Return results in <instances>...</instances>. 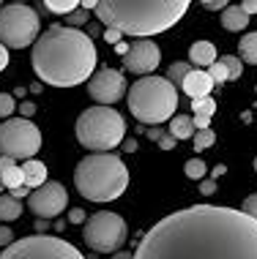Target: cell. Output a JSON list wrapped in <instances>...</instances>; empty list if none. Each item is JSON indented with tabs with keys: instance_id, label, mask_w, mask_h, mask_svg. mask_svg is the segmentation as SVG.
<instances>
[{
	"instance_id": "obj_1",
	"label": "cell",
	"mask_w": 257,
	"mask_h": 259,
	"mask_svg": "<svg viewBox=\"0 0 257 259\" xmlns=\"http://www.w3.org/2000/svg\"><path fill=\"white\" fill-rule=\"evenodd\" d=\"M134 259H257V221L235 207L192 205L156 221Z\"/></svg>"
},
{
	"instance_id": "obj_2",
	"label": "cell",
	"mask_w": 257,
	"mask_h": 259,
	"mask_svg": "<svg viewBox=\"0 0 257 259\" xmlns=\"http://www.w3.org/2000/svg\"><path fill=\"white\" fill-rule=\"evenodd\" d=\"M96 44L77 27L52 25L36 38L30 52L33 71L52 88H77L96 74Z\"/></svg>"
},
{
	"instance_id": "obj_3",
	"label": "cell",
	"mask_w": 257,
	"mask_h": 259,
	"mask_svg": "<svg viewBox=\"0 0 257 259\" xmlns=\"http://www.w3.org/2000/svg\"><path fill=\"white\" fill-rule=\"evenodd\" d=\"M186 9H189L186 0H167V3H159V0H151V3L104 0V3H96V17L101 19L104 27H113L121 36H134L140 41L172 27L186 14Z\"/></svg>"
},
{
	"instance_id": "obj_4",
	"label": "cell",
	"mask_w": 257,
	"mask_h": 259,
	"mask_svg": "<svg viewBox=\"0 0 257 259\" xmlns=\"http://www.w3.org/2000/svg\"><path fill=\"white\" fill-rule=\"evenodd\" d=\"M74 186L90 202H113L129 188V169L115 153H90L74 169Z\"/></svg>"
},
{
	"instance_id": "obj_5",
	"label": "cell",
	"mask_w": 257,
	"mask_h": 259,
	"mask_svg": "<svg viewBox=\"0 0 257 259\" xmlns=\"http://www.w3.org/2000/svg\"><path fill=\"white\" fill-rule=\"evenodd\" d=\"M178 90L167 76H142L129 88V112L142 125H162L175 117Z\"/></svg>"
},
{
	"instance_id": "obj_6",
	"label": "cell",
	"mask_w": 257,
	"mask_h": 259,
	"mask_svg": "<svg viewBox=\"0 0 257 259\" xmlns=\"http://www.w3.org/2000/svg\"><path fill=\"white\" fill-rule=\"evenodd\" d=\"M74 131L82 148L93 153H113V148H118L126 137V123L113 107H90L77 117Z\"/></svg>"
},
{
	"instance_id": "obj_7",
	"label": "cell",
	"mask_w": 257,
	"mask_h": 259,
	"mask_svg": "<svg viewBox=\"0 0 257 259\" xmlns=\"http://www.w3.org/2000/svg\"><path fill=\"white\" fill-rule=\"evenodd\" d=\"M39 14L27 3H9L0 9V44L6 50H25L39 38Z\"/></svg>"
},
{
	"instance_id": "obj_8",
	"label": "cell",
	"mask_w": 257,
	"mask_h": 259,
	"mask_svg": "<svg viewBox=\"0 0 257 259\" xmlns=\"http://www.w3.org/2000/svg\"><path fill=\"white\" fill-rule=\"evenodd\" d=\"M0 259H85L77 246L55 235H30L14 240Z\"/></svg>"
},
{
	"instance_id": "obj_9",
	"label": "cell",
	"mask_w": 257,
	"mask_h": 259,
	"mask_svg": "<svg viewBox=\"0 0 257 259\" xmlns=\"http://www.w3.org/2000/svg\"><path fill=\"white\" fill-rule=\"evenodd\" d=\"M41 150V131L33 120L25 117H9L0 123V156L30 161Z\"/></svg>"
},
{
	"instance_id": "obj_10",
	"label": "cell",
	"mask_w": 257,
	"mask_h": 259,
	"mask_svg": "<svg viewBox=\"0 0 257 259\" xmlns=\"http://www.w3.org/2000/svg\"><path fill=\"white\" fill-rule=\"evenodd\" d=\"M82 237H85V246L99 251V254H109V251L118 254V248L126 243V221L118 213L101 210V213H93L85 221Z\"/></svg>"
},
{
	"instance_id": "obj_11",
	"label": "cell",
	"mask_w": 257,
	"mask_h": 259,
	"mask_svg": "<svg viewBox=\"0 0 257 259\" xmlns=\"http://www.w3.org/2000/svg\"><path fill=\"white\" fill-rule=\"evenodd\" d=\"M66 205H68V194L63 183H58V180H47L44 186L30 191V197H27L30 213H36V219H44V221L60 215L66 210Z\"/></svg>"
},
{
	"instance_id": "obj_12",
	"label": "cell",
	"mask_w": 257,
	"mask_h": 259,
	"mask_svg": "<svg viewBox=\"0 0 257 259\" xmlns=\"http://www.w3.org/2000/svg\"><path fill=\"white\" fill-rule=\"evenodd\" d=\"M88 93L93 101H99V107H109V104L121 101L126 96V76L118 68H99L88 79Z\"/></svg>"
},
{
	"instance_id": "obj_13",
	"label": "cell",
	"mask_w": 257,
	"mask_h": 259,
	"mask_svg": "<svg viewBox=\"0 0 257 259\" xmlns=\"http://www.w3.org/2000/svg\"><path fill=\"white\" fill-rule=\"evenodd\" d=\"M159 63H162V50H159V47H156L151 38L131 41L129 52L123 55V66H126L131 74L151 76V71H154Z\"/></svg>"
},
{
	"instance_id": "obj_14",
	"label": "cell",
	"mask_w": 257,
	"mask_h": 259,
	"mask_svg": "<svg viewBox=\"0 0 257 259\" xmlns=\"http://www.w3.org/2000/svg\"><path fill=\"white\" fill-rule=\"evenodd\" d=\"M183 93L189 96L192 101H197V99H208L211 96V90H213V82H211V76H208V71H203V68H194V71L183 79Z\"/></svg>"
},
{
	"instance_id": "obj_15",
	"label": "cell",
	"mask_w": 257,
	"mask_h": 259,
	"mask_svg": "<svg viewBox=\"0 0 257 259\" xmlns=\"http://www.w3.org/2000/svg\"><path fill=\"white\" fill-rule=\"evenodd\" d=\"M189 60H192V68H203V71H208V68L216 63V47L211 44V41H194V44L189 47Z\"/></svg>"
},
{
	"instance_id": "obj_16",
	"label": "cell",
	"mask_w": 257,
	"mask_h": 259,
	"mask_svg": "<svg viewBox=\"0 0 257 259\" xmlns=\"http://www.w3.org/2000/svg\"><path fill=\"white\" fill-rule=\"evenodd\" d=\"M22 175H25V188H30V191H36V188H41L47 183V166L44 161H25L22 164Z\"/></svg>"
},
{
	"instance_id": "obj_17",
	"label": "cell",
	"mask_w": 257,
	"mask_h": 259,
	"mask_svg": "<svg viewBox=\"0 0 257 259\" xmlns=\"http://www.w3.org/2000/svg\"><path fill=\"white\" fill-rule=\"evenodd\" d=\"M249 25V17L244 11H241V6H227L225 11H222V27L230 33H238V30H246Z\"/></svg>"
},
{
	"instance_id": "obj_18",
	"label": "cell",
	"mask_w": 257,
	"mask_h": 259,
	"mask_svg": "<svg viewBox=\"0 0 257 259\" xmlns=\"http://www.w3.org/2000/svg\"><path fill=\"white\" fill-rule=\"evenodd\" d=\"M167 134L175 137V142H180V139H192L197 134V128H194V120L189 115H175L167 125Z\"/></svg>"
},
{
	"instance_id": "obj_19",
	"label": "cell",
	"mask_w": 257,
	"mask_h": 259,
	"mask_svg": "<svg viewBox=\"0 0 257 259\" xmlns=\"http://www.w3.org/2000/svg\"><path fill=\"white\" fill-rule=\"evenodd\" d=\"M22 215V199H14L11 194H0V221H17Z\"/></svg>"
},
{
	"instance_id": "obj_20",
	"label": "cell",
	"mask_w": 257,
	"mask_h": 259,
	"mask_svg": "<svg viewBox=\"0 0 257 259\" xmlns=\"http://www.w3.org/2000/svg\"><path fill=\"white\" fill-rule=\"evenodd\" d=\"M238 52H241V60L244 63L257 66V33H246V36L238 41Z\"/></svg>"
},
{
	"instance_id": "obj_21",
	"label": "cell",
	"mask_w": 257,
	"mask_h": 259,
	"mask_svg": "<svg viewBox=\"0 0 257 259\" xmlns=\"http://www.w3.org/2000/svg\"><path fill=\"white\" fill-rule=\"evenodd\" d=\"M0 186H3L6 188V191H9V194H14V191H17V188H22L25 186V175H22V166H11V169L9 172H6V175H0Z\"/></svg>"
},
{
	"instance_id": "obj_22",
	"label": "cell",
	"mask_w": 257,
	"mask_h": 259,
	"mask_svg": "<svg viewBox=\"0 0 257 259\" xmlns=\"http://www.w3.org/2000/svg\"><path fill=\"white\" fill-rule=\"evenodd\" d=\"M80 6H82L80 0H47L44 9L52 11V14H74Z\"/></svg>"
},
{
	"instance_id": "obj_23",
	"label": "cell",
	"mask_w": 257,
	"mask_h": 259,
	"mask_svg": "<svg viewBox=\"0 0 257 259\" xmlns=\"http://www.w3.org/2000/svg\"><path fill=\"white\" fill-rule=\"evenodd\" d=\"M194 71L192 63H172L170 71H167V79L172 82V85H183V79Z\"/></svg>"
},
{
	"instance_id": "obj_24",
	"label": "cell",
	"mask_w": 257,
	"mask_h": 259,
	"mask_svg": "<svg viewBox=\"0 0 257 259\" xmlns=\"http://www.w3.org/2000/svg\"><path fill=\"white\" fill-rule=\"evenodd\" d=\"M219 63L227 68V82H235V79L241 76V71H244V63L235 58V55H225V58H222Z\"/></svg>"
},
{
	"instance_id": "obj_25",
	"label": "cell",
	"mask_w": 257,
	"mask_h": 259,
	"mask_svg": "<svg viewBox=\"0 0 257 259\" xmlns=\"http://www.w3.org/2000/svg\"><path fill=\"white\" fill-rule=\"evenodd\" d=\"M192 109H194V117H213V112H216V101L208 96V99H197L192 101Z\"/></svg>"
},
{
	"instance_id": "obj_26",
	"label": "cell",
	"mask_w": 257,
	"mask_h": 259,
	"mask_svg": "<svg viewBox=\"0 0 257 259\" xmlns=\"http://www.w3.org/2000/svg\"><path fill=\"white\" fill-rule=\"evenodd\" d=\"M192 139H194V150H208L213 142H216V134H213L211 128H205V131H197Z\"/></svg>"
},
{
	"instance_id": "obj_27",
	"label": "cell",
	"mask_w": 257,
	"mask_h": 259,
	"mask_svg": "<svg viewBox=\"0 0 257 259\" xmlns=\"http://www.w3.org/2000/svg\"><path fill=\"white\" fill-rule=\"evenodd\" d=\"M183 172H186V178H192V180H203V175H205V164H203L200 158H192V161H186Z\"/></svg>"
},
{
	"instance_id": "obj_28",
	"label": "cell",
	"mask_w": 257,
	"mask_h": 259,
	"mask_svg": "<svg viewBox=\"0 0 257 259\" xmlns=\"http://www.w3.org/2000/svg\"><path fill=\"white\" fill-rule=\"evenodd\" d=\"M14 109H17L14 96L11 93H0V117H3V120H9V117L14 115Z\"/></svg>"
},
{
	"instance_id": "obj_29",
	"label": "cell",
	"mask_w": 257,
	"mask_h": 259,
	"mask_svg": "<svg viewBox=\"0 0 257 259\" xmlns=\"http://www.w3.org/2000/svg\"><path fill=\"white\" fill-rule=\"evenodd\" d=\"M208 76H211V82H213V85H222V82H227V68H225V66H222V63L216 60L211 68H208Z\"/></svg>"
},
{
	"instance_id": "obj_30",
	"label": "cell",
	"mask_w": 257,
	"mask_h": 259,
	"mask_svg": "<svg viewBox=\"0 0 257 259\" xmlns=\"http://www.w3.org/2000/svg\"><path fill=\"white\" fill-rule=\"evenodd\" d=\"M85 22H88V11L80 6V9L74 11V14H68V19H66V27H80V25H85Z\"/></svg>"
},
{
	"instance_id": "obj_31",
	"label": "cell",
	"mask_w": 257,
	"mask_h": 259,
	"mask_svg": "<svg viewBox=\"0 0 257 259\" xmlns=\"http://www.w3.org/2000/svg\"><path fill=\"white\" fill-rule=\"evenodd\" d=\"M241 213H246L249 219L257 221V194H252V197L244 199V205H241Z\"/></svg>"
},
{
	"instance_id": "obj_32",
	"label": "cell",
	"mask_w": 257,
	"mask_h": 259,
	"mask_svg": "<svg viewBox=\"0 0 257 259\" xmlns=\"http://www.w3.org/2000/svg\"><path fill=\"white\" fill-rule=\"evenodd\" d=\"M121 33H118V30H113V27H107V30H104V41H107V44H113V47H118V44H121Z\"/></svg>"
},
{
	"instance_id": "obj_33",
	"label": "cell",
	"mask_w": 257,
	"mask_h": 259,
	"mask_svg": "<svg viewBox=\"0 0 257 259\" xmlns=\"http://www.w3.org/2000/svg\"><path fill=\"white\" fill-rule=\"evenodd\" d=\"M216 191V180H203V183H200V194H203V197H211V194Z\"/></svg>"
},
{
	"instance_id": "obj_34",
	"label": "cell",
	"mask_w": 257,
	"mask_h": 259,
	"mask_svg": "<svg viewBox=\"0 0 257 259\" xmlns=\"http://www.w3.org/2000/svg\"><path fill=\"white\" fill-rule=\"evenodd\" d=\"M11 243H14V232H11L9 227H0V246H6V248H9Z\"/></svg>"
},
{
	"instance_id": "obj_35",
	"label": "cell",
	"mask_w": 257,
	"mask_h": 259,
	"mask_svg": "<svg viewBox=\"0 0 257 259\" xmlns=\"http://www.w3.org/2000/svg\"><path fill=\"white\" fill-rule=\"evenodd\" d=\"M238 6H241V11H244L249 19H252V14H257V0H244V3H238Z\"/></svg>"
},
{
	"instance_id": "obj_36",
	"label": "cell",
	"mask_w": 257,
	"mask_h": 259,
	"mask_svg": "<svg viewBox=\"0 0 257 259\" xmlns=\"http://www.w3.org/2000/svg\"><path fill=\"white\" fill-rule=\"evenodd\" d=\"M68 221L71 224H85V210H80V207L68 210Z\"/></svg>"
},
{
	"instance_id": "obj_37",
	"label": "cell",
	"mask_w": 257,
	"mask_h": 259,
	"mask_svg": "<svg viewBox=\"0 0 257 259\" xmlns=\"http://www.w3.org/2000/svg\"><path fill=\"white\" fill-rule=\"evenodd\" d=\"M203 6H205L208 11H225L230 3H225V0H208V3H203Z\"/></svg>"
},
{
	"instance_id": "obj_38",
	"label": "cell",
	"mask_w": 257,
	"mask_h": 259,
	"mask_svg": "<svg viewBox=\"0 0 257 259\" xmlns=\"http://www.w3.org/2000/svg\"><path fill=\"white\" fill-rule=\"evenodd\" d=\"M175 137H170V134H164L162 139H159V148H162V150H172V148H175Z\"/></svg>"
},
{
	"instance_id": "obj_39",
	"label": "cell",
	"mask_w": 257,
	"mask_h": 259,
	"mask_svg": "<svg viewBox=\"0 0 257 259\" xmlns=\"http://www.w3.org/2000/svg\"><path fill=\"white\" fill-rule=\"evenodd\" d=\"M33 112H36V107H33L30 101H22V104H19V115H22L25 120H30V115H33Z\"/></svg>"
},
{
	"instance_id": "obj_40",
	"label": "cell",
	"mask_w": 257,
	"mask_h": 259,
	"mask_svg": "<svg viewBox=\"0 0 257 259\" xmlns=\"http://www.w3.org/2000/svg\"><path fill=\"white\" fill-rule=\"evenodd\" d=\"M11 166H17V161L9 158V156H0V175H6V172L11 169Z\"/></svg>"
},
{
	"instance_id": "obj_41",
	"label": "cell",
	"mask_w": 257,
	"mask_h": 259,
	"mask_svg": "<svg viewBox=\"0 0 257 259\" xmlns=\"http://www.w3.org/2000/svg\"><path fill=\"white\" fill-rule=\"evenodd\" d=\"M164 134H167V131H164V128H159V125H154V128H148V139H154V142H159V139H162Z\"/></svg>"
},
{
	"instance_id": "obj_42",
	"label": "cell",
	"mask_w": 257,
	"mask_h": 259,
	"mask_svg": "<svg viewBox=\"0 0 257 259\" xmlns=\"http://www.w3.org/2000/svg\"><path fill=\"white\" fill-rule=\"evenodd\" d=\"M6 66H9V50H6L3 44H0V71H3Z\"/></svg>"
},
{
	"instance_id": "obj_43",
	"label": "cell",
	"mask_w": 257,
	"mask_h": 259,
	"mask_svg": "<svg viewBox=\"0 0 257 259\" xmlns=\"http://www.w3.org/2000/svg\"><path fill=\"white\" fill-rule=\"evenodd\" d=\"M47 227H50V224H47L44 219H36V232H39V235H44V232H47Z\"/></svg>"
},
{
	"instance_id": "obj_44",
	"label": "cell",
	"mask_w": 257,
	"mask_h": 259,
	"mask_svg": "<svg viewBox=\"0 0 257 259\" xmlns=\"http://www.w3.org/2000/svg\"><path fill=\"white\" fill-rule=\"evenodd\" d=\"M123 150L134 153V150H137V142H134V139H126V142H123Z\"/></svg>"
},
{
	"instance_id": "obj_45",
	"label": "cell",
	"mask_w": 257,
	"mask_h": 259,
	"mask_svg": "<svg viewBox=\"0 0 257 259\" xmlns=\"http://www.w3.org/2000/svg\"><path fill=\"white\" fill-rule=\"evenodd\" d=\"M113 259H134V254H129V251H118Z\"/></svg>"
},
{
	"instance_id": "obj_46",
	"label": "cell",
	"mask_w": 257,
	"mask_h": 259,
	"mask_svg": "<svg viewBox=\"0 0 257 259\" xmlns=\"http://www.w3.org/2000/svg\"><path fill=\"white\" fill-rule=\"evenodd\" d=\"M225 169H227V166H222V164H219V166H216V169H213V180H216V178H219V175H225Z\"/></svg>"
},
{
	"instance_id": "obj_47",
	"label": "cell",
	"mask_w": 257,
	"mask_h": 259,
	"mask_svg": "<svg viewBox=\"0 0 257 259\" xmlns=\"http://www.w3.org/2000/svg\"><path fill=\"white\" fill-rule=\"evenodd\" d=\"M254 172H257V158H254Z\"/></svg>"
},
{
	"instance_id": "obj_48",
	"label": "cell",
	"mask_w": 257,
	"mask_h": 259,
	"mask_svg": "<svg viewBox=\"0 0 257 259\" xmlns=\"http://www.w3.org/2000/svg\"><path fill=\"white\" fill-rule=\"evenodd\" d=\"M0 9H3V6H0Z\"/></svg>"
}]
</instances>
